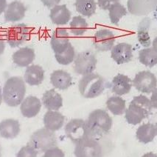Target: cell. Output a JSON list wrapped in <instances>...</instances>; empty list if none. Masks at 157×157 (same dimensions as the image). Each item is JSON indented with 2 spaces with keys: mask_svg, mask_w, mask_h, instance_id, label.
<instances>
[{
  "mask_svg": "<svg viewBox=\"0 0 157 157\" xmlns=\"http://www.w3.org/2000/svg\"><path fill=\"white\" fill-rule=\"evenodd\" d=\"M20 76H12L5 82L2 90L3 101L10 107H17L25 99L26 85Z\"/></svg>",
  "mask_w": 157,
  "mask_h": 157,
  "instance_id": "1",
  "label": "cell"
},
{
  "mask_svg": "<svg viewBox=\"0 0 157 157\" xmlns=\"http://www.w3.org/2000/svg\"><path fill=\"white\" fill-rule=\"evenodd\" d=\"M89 136L98 137L107 134L112 127V119L107 111L96 109L90 113L86 121Z\"/></svg>",
  "mask_w": 157,
  "mask_h": 157,
  "instance_id": "2",
  "label": "cell"
},
{
  "mask_svg": "<svg viewBox=\"0 0 157 157\" xmlns=\"http://www.w3.org/2000/svg\"><path fill=\"white\" fill-rule=\"evenodd\" d=\"M151 100L143 95L135 96L125 110V119L128 124L136 125L149 116L152 110Z\"/></svg>",
  "mask_w": 157,
  "mask_h": 157,
  "instance_id": "3",
  "label": "cell"
},
{
  "mask_svg": "<svg viewBox=\"0 0 157 157\" xmlns=\"http://www.w3.org/2000/svg\"><path fill=\"white\" fill-rule=\"evenodd\" d=\"M106 83L103 76L98 74H89L83 76L78 83V89L83 97L94 99L103 94Z\"/></svg>",
  "mask_w": 157,
  "mask_h": 157,
  "instance_id": "4",
  "label": "cell"
},
{
  "mask_svg": "<svg viewBox=\"0 0 157 157\" xmlns=\"http://www.w3.org/2000/svg\"><path fill=\"white\" fill-rule=\"evenodd\" d=\"M28 145L33 147L38 152L44 153L57 146V137L53 131L46 127L38 129L31 135Z\"/></svg>",
  "mask_w": 157,
  "mask_h": 157,
  "instance_id": "5",
  "label": "cell"
},
{
  "mask_svg": "<svg viewBox=\"0 0 157 157\" xmlns=\"http://www.w3.org/2000/svg\"><path fill=\"white\" fill-rule=\"evenodd\" d=\"M98 59L95 54L91 50L79 53L74 60V70L77 74L85 75L92 74L95 70Z\"/></svg>",
  "mask_w": 157,
  "mask_h": 157,
  "instance_id": "6",
  "label": "cell"
},
{
  "mask_svg": "<svg viewBox=\"0 0 157 157\" xmlns=\"http://www.w3.org/2000/svg\"><path fill=\"white\" fill-rule=\"evenodd\" d=\"M75 157H103V148L100 142L94 137H89L75 144Z\"/></svg>",
  "mask_w": 157,
  "mask_h": 157,
  "instance_id": "7",
  "label": "cell"
},
{
  "mask_svg": "<svg viewBox=\"0 0 157 157\" xmlns=\"http://www.w3.org/2000/svg\"><path fill=\"white\" fill-rule=\"evenodd\" d=\"M30 29L25 24H19L9 28L5 34V39L11 47H17L30 39Z\"/></svg>",
  "mask_w": 157,
  "mask_h": 157,
  "instance_id": "8",
  "label": "cell"
},
{
  "mask_svg": "<svg viewBox=\"0 0 157 157\" xmlns=\"http://www.w3.org/2000/svg\"><path fill=\"white\" fill-rule=\"evenodd\" d=\"M65 134L74 144L89 137L86 121L81 119H73L65 126Z\"/></svg>",
  "mask_w": 157,
  "mask_h": 157,
  "instance_id": "9",
  "label": "cell"
},
{
  "mask_svg": "<svg viewBox=\"0 0 157 157\" xmlns=\"http://www.w3.org/2000/svg\"><path fill=\"white\" fill-rule=\"evenodd\" d=\"M132 83L138 91L150 94L157 86V78L151 71L142 70L136 74Z\"/></svg>",
  "mask_w": 157,
  "mask_h": 157,
  "instance_id": "10",
  "label": "cell"
},
{
  "mask_svg": "<svg viewBox=\"0 0 157 157\" xmlns=\"http://www.w3.org/2000/svg\"><path fill=\"white\" fill-rule=\"evenodd\" d=\"M115 36L108 29H101L95 33L93 37V45L98 51H109L114 46Z\"/></svg>",
  "mask_w": 157,
  "mask_h": 157,
  "instance_id": "11",
  "label": "cell"
},
{
  "mask_svg": "<svg viewBox=\"0 0 157 157\" xmlns=\"http://www.w3.org/2000/svg\"><path fill=\"white\" fill-rule=\"evenodd\" d=\"M128 9L131 14L142 16L157 10V0H128Z\"/></svg>",
  "mask_w": 157,
  "mask_h": 157,
  "instance_id": "12",
  "label": "cell"
},
{
  "mask_svg": "<svg viewBox=\"0 0 157 157\" xmlns=\"http://www.w3.org/2000/svg\"><path fill=\"white\" fill-rule=\"evenodd\" d=\"M111 56L118 65L129 62L133 58L132 46L125 42L117 44L111 50Z\"/></svg>",
  "mask_w": 157,
  "mask_h": 157,
  "instance_id": "13",
  "label": "cell"
},
{
  "mask_svg": "<svg viewBox=\"0 0 157 157\" xmlns=\"http://www.w3.org/2000/svg\"><path fill=\"white\" fill-rule=\"evenodd\" d=\"M69 43V35L67 29L57 28L53 32L51 37L50 45L55 54L63 52Z\"/></svg>",
  "mask_w": 157,
  "mask_h": 157,
  "instance_id": "14",
  "label": "cell"
},
{
  "mask_svg": "<svg viewBox=\"0 0 157 157\" xmlns=\"http://www.w3.org/2000/svg\"><path fill=\"white\" fill-rule=\"evenodd\" d=\"M41 108V102L38 97L29 96L24 99L20 105V111L23 116L26 118H33L40 112Z\"/></svg>",
  "mask_w": 157,
  "mask_h": 157,
  "instance_id": "15",
  "label": "cell"
},
{
  "mask_svg": "<svg viewBox=\"0 0 157 157\" xmlns=\"http://www.w3.org/2000/svg\"><path fill=\"white\" fill-rule=\"evenodd\" d=\"M26 14V7L21 2L15 0L8 5L5 11V20L15 22L23 19Z\"/></svg>",
  "mask_w": 157,
  "mask_h": 157,
  "instance_id": "16",
  "label": "cell"
},
{
  "mask_svg": "<svg viewBox=\"0 0 157 157\" xmlns=\"http://www.w3.org/2000/svg\"><path fill=\"white\" fill-rule=\"evenodd\" d=\"M36 54L33 48L29 47H21L13 54L12 59L14 64L20 67H28L33 62Z\"/></svg>",
  "mask_w": 157,
  "mask_h": 157,
  "instance_id": "17",
  "label": "cell"
},
{
  "mask_svg": "<svg viewBox=\"0 0 157 157\" xmlns=\"http://www.w3.org/2000/svg\"><path fill=\"white\" fill-rule=\"evenodd\" d=\"M21 127L18 120L7 119L0 122V136L6 139H13L19 134Z\"/></svg>",
  "mask_w": 157,
  "mask_h": 157,
  "instance_id": "18",
  "label": "cell"
},
{
  "mask_svg": "<svg viewBox=\"0 0 157 157\" xmlns=\"http://www.w3.org/2000/svg\"><path fill=\"white\" fill-rule=\"evenodd\" d=\"M50 83L55 88L65 91L72 85V77L67 71L56 70L50 75Z\"/></svg>",
  "mask_w": 157,
  "mask_h": 157,
  "instance_id": "19",
  "label": "cell"
},
{
  "mask_svg": "<svg viewBox=\"0 0 157 157\" xmlns=\"http://www.w3.org/2000/svg\"><path fill=\"white\" fill-rule=\"evenodd\" d=\"M44 79V70L38 65H32L27 67L24 80L30 86H38L43 83Z\"/></svg>",
  "mask_w": 157,
  "mask_h": 157,
  "instance_id": "20",
  "label": "cell"
},
{
  "mask_svg": "<svg viewBox=\"0 0 157 157\" xmlns=\"http://www.w3.org/2000/svg\"><path fill=\"white\" fill-rule=\"evenodd\" d=\"M133 83L126 75L119 74L113 78L111 83V91L118 96H123L130 92Z\"/></svg>",
  "mask_w": 157,
  "mask_h": 157,
  "instance_id": "21",
  "label": "cell"
},
{
  "mask_svg": "<svg viewBox=\"0 0 157 157\" xmlns=\"http://www.w3.org/2000/svg\"><path fill=\"white\" fill-rule=\"evenodd\" d=\"M43 121L46 128L55 132L63 127L65 116L58 111H48L44 116Z\"/></svg>",
  "mask_w": 157,
  "mask_h": 157,
  "instance_id": "22",
  "label": "cell"
},
{
  "mask_svg": "<svg viewBox=\"0 0 157 157\" xmlns=\"http://www.w3.org/2000/svg\"><path fill=\"white\" fill-rule=\"evenodd\" d=\"M71 12L65 5H58L52 8L50 17L52 23L57 25H65L71 19Z\"/></svg>",
  "mask_w": 157,
  "mask_h": 157,
  "instance_id": "23",
  "label": "cell"
},
{
  "mask_svg": "<svg viewBox=\"0 0 157 157\" xmlns=\"http://www.w3.org/2000/svg\"><path fill=\"white\" fill-rule=\"evenodd\" d=\"M42 103L47 110L58 111L63 106V98L57 91L50 89L43 94Z\"/></svg>",
  "mask_w": 157,
  "mask_h": 157,
  "instance_id": "24",
  "label": "cell"
},
{
  "mask_svg": "<svg viewBox=\"0 0 157 157\" xmlns=\"http://www.w3.org/2000/svg\"><path fill=\"white\" fill-rule=\"evenodd\" d=\"M136 136L137 139L143 144L151 142L157 136L156 125L152 123H146L140 125L136 130Z\"/></svg>",
  "mask_w": 157,
  "mask_h": 157,
  "instance_id": "25",
  "label": "cell"
},
{
  "mask_svg": "<svg viewBox=\"0 0 157 157\" xmlns=\"http://www.w3.org/2000/svg\"><path fill=\"white\" fill-rule=\"evenodd\" d=\"M75 6L77 11L86 17L94 15L97 9L95 0H76Z\"/></svg>",
  "mask_w": 157,
  "mask_h": 157,
  "instance_id": "26",
  "label": "cell"
},
{
  "mask_svg": "<svg viewBox=\"0 0 157 157\" xmlns=\"http://www.w3.org/2000/svg\"><path fill=\"white\" fill-rule=\"evenodd\" d=\"M106 106L108 110L115 116H120L123 114L126 110L125 101L120 96H111L108 99Z\"/></svg>",
  "mask_w": 157,
  "mask_h": 157,
  "instance_id": "27",
  "label": "cell"
},
{
  "mask_svg": "<svg viewBox=\"0 0 157 157\" xmlns=\"http://www.w3.org/2000/svg\"><path fill=\"white\" fill-rule=\"evenodd\" d=\"M139 60L142 65L153 67L157 65V52L153 47H147L139 52Z\"/></svg>",
  "mask_w": 157,
  "mask_h": 157,
  "instance_id": "28",
  "label": "cell"
},
{
  "mask_svg": "<svg viewBox=\"0 0 157 157\" xmlns=\"http://www.w3.org/2000/svg\"><path fill=\"white\" fill-rule=\"evenodd\" d=\"M70 31L73 35L81 36L87 31L89 28L88 23L84 18L81 16H76L72 18L69 24Z\"/></svg>",
  "mask_w": 157,
  "mask_h": 157,
  "instance_id": "29",
  "label": "cell"
},
{
  "mask_svg": "<svg viewBox=\"0 0 157 157\" xmlns=\"http://www.w3.org/2000/svg\"><path fill=\"white\" fill-rule=\"evenodd\" d=\"M149 25L150 19L148 18H145L140 22L138 28V40L142 46L145 47H149L151 45V41L148 34Z\"/></svg>",
  "mask_w": 157,
  "mask_h": 157,
  "instance_id": "30",
  "label": "cell"
},
{
  "mask_svg": "<svg viewBox=\"0 0 157 157\" xmlns=\"http://www.w3.org/2000/svg\"><path fill=\"white\" fill-rule=\"evenodd\" d=\"M75 50L74 47L71 43L69 44L68 47L67 49L61 53V54H55V57H56V61L58 62L60 65H69L71 63L74 62L75 59Z\"/></svg>",
  "mask_w": 157,
  "mask_h": 157,
  "instance_id": "31",
  "label": "cell"
},
{
  "mask_svg": "<svg viewBox=\"0 0 157 157\" xmlns=\"http://www.w3.org/2000/svg\"><path fill=\"white\" fill-rule=\"evenodd\" d=\"M109 16L111 22L114 25H117L120 20L123 16H126L128 14L126 8L120 2L115 3L111 5V8L109 9Z\"/></svg>",
  "mask_w": 157,
  "mask_h": 157,
  "instance_id": "32",
  "label": "cell"
},
{
  "mask_svg": "<svg viewBox=\"0 0 157 157\" xmlns=\"http://www.w3.org/2000/svg\"><path fill=\"white\" fill-rule=\"evenodd\" d=\"M38 151L30 145L24 146L16 154V157H37Z\"/></svg>",
  "mask_w": 157,
  "mask_h": 157,
  "instance_id": "33",
  "label": "cell"
},
{
  "mask_svg": "<svg viewBox=\"0 0 157 157\" xmlns=\"http://www.w3.org/2000/svg\"><path fill=\"white\" fill-rule=\"evenodd\" d=\"M43 157H65V154L59 147H54L44 152Z\"/></svg>",
  "mask_w": 157,
  "mask_h": 157,
  "instance_id": "34",
  "label": "cell"
},
{
  "mask_svg": "<svg viewBox=\"0 0 157 157\" xmlns=\"http://www.w3.org/2000/svg\"><path fill=\"white\" fill-rule=\"evenodd\" d=\"M120 2V0H98V5L102 10H106L111 8V5Z\"/></svg>",
  "mask_w": 157,
  "mask_h": 157,
  "instance_id": "35",
  "label": "cell"
},
{
  "mask_svg": "<svg viewBox=\"0 0 157 157\" xmlns=\"http://www.w3.org/2000/svg\"><path fill=\"white\" fill-rule=\"evenodd\" d=\"M42 2V3L45 6H47V8H53L56 5H59V3L61 2V0H41Z\"/></svg>",
  "mask_w": 157,
  "mask_h": 157,
  "instance_id": "36",
  "label": "cell"
},
{
  "mask_svg": "<svg viewBox=\"0 0 157 157\" xmlns=\"http://www.w3.org/2000/svg\"><path fill=\"white\" fill-rule=\"evenodd\" d=\"M151 106L153 108L157 109V87L154 89L152 91V95H151Z\"/></svg>",
  "mask_w": 157,
  "mask_h": 157,
  "instance_id": "37",
  "label": "cell"
},
{
  "mask_svg": "<svg viewBox=\"0 0 157 157\" xmlns=\"http://www.w3.org/2000/svg\"><path fill=\"white\" fill-rule=\"evenodd\" d=\"M8 5V2H7V0H0V15L3 14V13H5Z\"/></svg>",
  "mask_w": 157,
  "mask_h": 157,
  "instance_id": "38",
  "label": "cell"
},
{
  "mask_svg": "<svg viewBox=\"0 0 157 157\" xmlns=\"http://www.w3.org/2000/svg\"><path fill=\"white\" fill-rule=\"evenodd\" d=\"M5 49V42L3 37L0 35V56L4 53Z\"/></svg>",
  "mask_w": 157,
  "mask_h": 157,
  "instance_id": "39",
  "label": "cell"
},
{
  "mask_svg": "<svg viewBox=\"0 0 157 157\" xmlns=\"http://www.w3.org/2000/svg\"><path fill=\"white\" fill-rule=\"evenodd\" d=\"M142 157H157V154L152 152H149V153H145V154H144Z\"/></svg>",
  "mask_w": 157,
  "mask_h": 157,
  "instance_id": "40",
  "label": "cell"
},
{
  "mask_svg": "<svg viewBox=\"0 0 157 157\" xmlns=\"http://www.w3.org/2000/svg\"><path fill=\"white\" fill-rule=\"evenodd\" d=\"M152 46H153V48L157 52V36L154 39H153L152 42Z\"/></svg>",
  "mask_w": 157,
  "mask_h": 157,
  "instance_id": "41",
  "label": "cell"
},
{
  "mask_svg": "<svg viewBox=\"0 0 157 157\" xmlns=\"http://www.w3.org/2000/svg\"><path fill=\"white\" fill-rule=\"evenodd\" d=\"M3 101V94H2V90L1 87H0V105H1L2 102Z\"/></svg>",
  "mask_w": 157,
  "mask_h": 157,
  "instance_id": "42",
  "label": "cell"
},
{
  "mask_svg": "<svg viewBox=\"0 0 157 157\" xmlns=\"http://www.w3.org/2000/svg\"><path fill=\"white\" fill-rule=\"evenodd\" d=\"M0 157H1V146H0Z\"/></svg>",
  "mask_w": 157,
  "mask_h": 157,
  "instance_id": "43",
  "label": "cell"
},
{
  "mask_svg": "<svg viewBox=\"0 0 157 157\" xmlns=\"http://www.w3.org/2000/svg\"><path fill=\"white\" fill-rule=\"evenodd\" d=\"M156 129H157V123L156 124Z\"/></svg>",
  "mask_w": 157,
  "mask_h": 157,
  "instance_id": "44",
  "label": "cell"
}]
</instances>
